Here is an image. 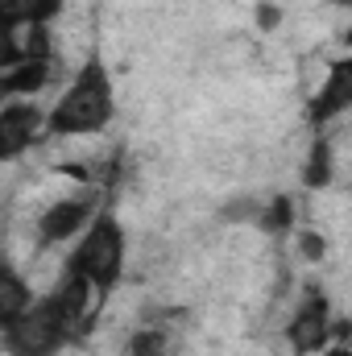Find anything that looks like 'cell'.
<instances>
[{
  "instance_id": "cell-1",
  "label": "cell",
  "mask_w": 352,
  "mask_h": 356,
  "mask_svg": "<svg viewBox=\"0 0 352 356\" xmlns=\"http://www.w3.org/2000/svg\"><path fill=\"white\" fill-rule=\"evenodd\" d=\"M116 120V88L99 50L71 75L63 95L46 108V137H99Z\"/></svg>"
},
{
  "instance_id": "cell-2",
  "label": "cell",
  "mask_w": 352,
  "mask_h": 356,
  "mask_svg": "<svg viewBox=\"0 0 352 356\" xmlns=\"http://www.w3.org/2000/svg\"><path fill=\"white\" fill-rule=\"evenodd\" d=\"M125 257H129V236H125V224L108 211V203L91 216V224L75 236V245H71V253H67V261L63 269L67 273H79V277H88L91 286L108 298L112 294V286L120 282V273H125Z\"/></svg>"
},
{
  "instance_id": "cell-3",
  "label": "cell",
  "mask_w": 352,
  "mask_h": 356,
  "mask_svg": "<svg viewBox=\"0 0 352 356\" xmlns=\"http://www.w3.org/2000/svg\"><path fill=\"white\" fill-rule=\"evenodd\" d=\"M67 344H75L67 319L58 315V307L50 302V294L33 298L29 311L0 336L4 356H58Z\"/></svg>"
},
{
  "instance_id": "cell-4",
  "label": "cell",
  "mask_w": 352,
  "mask_h": 356,
  "mask_svg": "<svg viewBox=\"0 0 352 356\" xmlns=\"http://www.w3.org/2000/svg\"><path fill=\"white\" fill-rule=\"evenodd\" d=\"M332 323H336L332 294L319 282H307L303 294L290 307V319H286V344H290V353L294 356H319L332 344Z\"/></svg>"
},
{
  "instance_id": "cell-5",
  "label": "cell",
  "mask_w": 352,
  "mask_h": 356,
  "mask_svg": "<svg viewBox=\"0 0 352 356\" xmlns=\"http://www.w3.org/2000/svg\"><path fill=\"white\" fill-rule=\"evenodd\" d=\"M104 203H108V191H104V186H79L75 195H63V199H54L50 207H42V216H38V224H33L38 249L71 245V241L91 224V216H95Z\"/></svg>"
},
{
  "instance_id": "cell-6",
  "label": "cell",
  "mask_w": 352,
  "mask_h": 356,
  "mask_svg": "<svg viewBox=\"0 0 352 356\" xmlns=\"http://www.w3.org/2000/svg\"><path fill=\"white\" fill-rule=\"evenodd\" d=\"M46 137V108L38 99H4L0 104V166L17 162Z\"/></svg>"
},
{
  "instance_id": "cell-7",
  "label": "cell",
  "mask_w": 352,
  "mask_h": 356,
  "mask_svg": "<svg viewBox=\"0 0 352 356\" xmlns=\"http://www.w3.org/2000/svg\"><path fill=\"white\" fill-rule=\"evenodd\" d=\"M352 108V58H336L332 71L319 79V91L307 99V124L311 133H328V124H336Z\"/></svg>"
},
{
  "instance_id": "cell-8",
  "label": "cell",
  "mask_w": 352,
  "mask_h": 356,
  "mask_svg": "<svg viewBox=\"0 0 352 356\" xmlns=\"http://www.w3.org/2000/svg\"><path fill=\"white\" fill-rule=\"evenodd\" d=\"M50 302H54V307H58V315L67 319L71 336H75V340H83V336L91 332V323H95V315H99V307H104V294L91 286L88 277H79V273H67V269H63L58 286L50 290Z\"/></svg>"
},
{
  "instance_id": "cell-9",
  "label": "cell",
  "mask_w": 352,
  "mask_h": 356,
  "mask_svg": "<svg viewBox=\"0 0 352 356\" xmlns=\"http://www.w3.org/2000/svg\"><path fill=\"white\" fill-rule=\"evenodd\" d=\"M33 298H38V294H33V286L25 282V273L13 266L8 253H0V336L29 311Z\"/></svg>"
},
{
  "instance_id": "cell-10",
  "label": "cell",
  "mask_w": 352,
  "mask_h": 356,
  "mask_svg": "<svg viewBox=\"0 0 352 356\" xmlns=\"http://www.w3.org/2000/svg\"><path fill=\"white\" fill-rule=\"evenodd\" d=\"M67 0H0V29H29V25H54L63 17Z\"/></svg>"
},
{
  "instance_id": "cell-11",
  "label": "cell",
  "mask_w": 352,
  "mask_h": 356,
  "mask_svg": "<svg viewBox=\"0 0 352 356\" xmlns=\"http://www.w3.org/2000/svg\"><path fill=\"white\" fill-rule=\"evenodd\" d=\"M54 79V58H21L4 71V99H33Z\"/></svg>"
},
{
  "instance_id": "cell-12",
  "label": "cell",
  "mask_w": 352,
  "mask_h": 356,
  "mask_svg": "<svg viewBox=\"0 0 352 356\" xmlns=\"http://www.w3.org/2000/svg\"><path fill=\"white\" fill-rule=\"evenodd\" d=\"M294 224H298V199L290 191H278V195L262 199V211L253 220V228L265 232L269 241H286L294 232Z\"/></svg>"
},
{
  "instance_id": "cell-13",
  "label": "cell",
  "mask_w": 352,
  "mask_h": 356,
  "mask_svg": "<svg viewBox=\"0 0 352 356\" xmlns=\"http://www.w3.org/2000/svg\"><path fill=\"white\" fill-rule=\"evenodd\" d=\"M332 178H336V145H332L328 133H315V141L307 149V162H303V186L323 191V186H332Z\"/></svg>"
},
{
  "instance_id": "cell-14",
  "label": "cell",
  "mask_w": 352,
  "mask_h": 356,
  "mask_svg": "<svg viewBox=\"0 0 352 356\" xmlns=\"http://www.w3.org/2000/svg\"><path fill=\"white\" fill-rule=\"evenodd\" d=\"M120 356H178V340L166 323H141L137 332H129Z\"/></svg>"
},
{
  "instance_id": "cell-15",
  "label": "cell",
  "mask_w": 352,
  "mask_h": 356,
  "mask_svg": "<svg viewBox=\"0 0 352 356\" xmlns=\"http://www.w3.org/2000/svg\"><path fill=\"white\" fill-rule=\"evenodd\" d=\"M257 211H262V195L245 191V195L224 199L216 216H220V224H253V220H257Z\"/></svg>"
},
{
  "instance_id": "cell-16",
  "label": "cell",
  "mask_w": 352,
  "mask_h": 356,
  "mask_svg": "<svg viewBox=\"0 0 352 356\" xmlns=\"http://www.w3.org/2000/svg\"><path fill=\"white\" fill-rule=\"evenodd\" d=\"M290 236H294V245H298V257H303V261L319 266V261L328 257V236H323V232H315V228H298V232H290Z\"/></svg>"
},
{
  "instance_id": "cell-17",
  "label": "cell",
  "mask_w": 352,
  "mask_h": 356,
  "mask_svg": "<svg viewBox=\"0 0 352 356\" xmlns=\"http://www.w3.org/2000/svg\"><path fill=\"white\" fill-rule=\"evenodd\" d=\"M25 54H21V33L17 29H0V75L8 71V67H17Z\"/></svg>"
},
{
  "instance_id": "cell-18",
  "label": "cell",
  "mask_w": 352,
  "mask_h": 356,
  "mask_svg": "<svg viewBox=\"0 0 352 356\" xmlns=\"http://www.w3.org/2000/svg\"><path fill=\"white\" fill-rule=\"evenodd\" d=\"M257 25H262V29H278V25H282V8H278L273 0H262V4H257Z\"/></svg>"
},
{
  "instance_id": "cell-19",
  "label": "cell",
  "mask_w": 352,
  "mask_h": 356,
  "mask_svg": "<svg viewBox=\"0 0 352 356\" xmlns=\"http://www.w3.org/2000/svg\"><path fill=\"white\" fill-rule=\"evenodd\" d=\"M319 356H352V344H349V340H332Z\"/></svg>"
}]
</instances>
